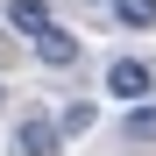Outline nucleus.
Segmentation results:
<instances>
[{"label":"nucleus","instance_id":"1","mask_svg":"<svg viewBox=\"0 0 156 156\" xmlns=\"http://www.w3.org/2000/svg\"><path fill=\"white\" fill-rule=\"evenodd\" d=\"M107 92L128 99V107H142V99L156 92V64H149V57H114V64H107Z\"/></svg>","mask_w":156,"mask_h":156},{"label":"nucleus","instance_id":"2","mask_svg":"<svg viewBox=\"0 0 156 156\" xmlns=\"http://www.w3.org/2000/svg\"><path fill=\"white\" fill-rule=\"evenodd\" d=\"M57 142H64V128L50 121V114H21V128H14V156H57Z\"/></svg>","mask_w":156,"mask_h":156},{"label":"nucleus","instance_id":"3","mask_svg":"<svg viewBox=\"0 0 156 156\" xmlns=\"http://www.w3.org/2000/svg\"><path fill=\"white\" fill-rule=\"evenodd\" d=\"M36 57H43L50 71H71V64H78V36H71V29H43V36H36Z\"/></svg>","mask_w":156,"mask_h":156},{"label":"nucleus","instance_id":"4","mask_svg":"<svg viewBox=\"0 0 156 156\" xmlns=\"http://www.w3.org/2000/svg\"><path fill=\"white\" fill-rule=\"evenodd\" d=\"M7 21H14L29 43H36L43 29H57V21H50V0H7Z\"/></svg>","mask_w":156,"mask_h":156},{"label":"nucleus","instance_id":"5","mask_svg":"<svg viewBox=\"0 0 156 156\" xmlns=\"http://www.w3.org/2000/svg\"><path fill=\"white\" fill-rule=\"evenodd\" d=\"M121 142H128V149H149V142H156V107H128Z\"/></svg>","mask_w":156,"mask_h":156},{"label":"nucleus","instance_id":"6","mask_svg":"<svg viewBox=\"0 0 156 156\" xmlns=\"http://www.w3.org/2000/svg\"><path fill=\"white\" fill-rule=\"evenodd\" d=\"M114 21L121 29H156V0H114Z\"/></svg>","mask_w":156,"mask_h":156},{"label":"nucleus","instance_id":"7","mask_svg":"<svg viewBox=\"0 0 156 156\" xmlns=\"http://www.w3.org/2000/svg\"><path fill=\"white\" fill-rule=\"evenodd\" d=\"M57 128H64V135H85V128H92V99H71V107L57 114Z\"/></svg>","mask_w":156,"mask_h":156},{"label":"nucleus","instance_id":"8","mask_svg":"<svg viewBox=\"0 0 156 156\" xmlns=\"http://www.w3.org/2000/svg\"><path fill=\"white\" fill-rule=\"evenodd\" d=\"M0 99H7V92H0Z\"/></svg>","mask_w":156,"mask_h":156}]
</instances>
